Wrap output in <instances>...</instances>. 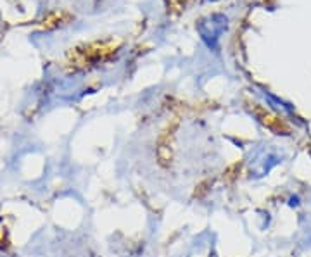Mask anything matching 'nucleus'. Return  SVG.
<instances>
[{"label":"nucleus","instance_id":"f03ea898","mask_svg":"<svg viewBox=\"0 0 311 257\" xmlns=\"http://www.w3.org/2000/svg\"><path fill=\"white\" fill-rule=\"evenodd\" d=\"M280 163V155L271 149H263L254 155V159L251 160L249 168H251L252 176L261 178L266 173H270V169L273 166H277Z\"/></svg>","mask_w":311,"mask_h":257},{"label":"nucleus","instance_id":"f257e3e1","mask_svg":"<svg viewBox=\"0 0 311 257\" xmlns=\"http://www.w3.org/2000/svg\"><path fill=\"white\" fill-rule=\"evenodd\" d=\"M227 23H229V19H227L223 14H211L197 23V31H199L203 42L209 47V49H216L221 33L225 31L227 26H229Z\"/></svg>","mask_w":311,"mask_h":257},{"label":"nucleus","instance_id":"7ed1b4c3","mask_svg":"<svg viewBox=\"0 0 311 257\" xmlns=\"http://www.w3.org/2000/svg\"><path fill=\"white\" fill-rule=\"evenodd\" d=\"M211 2H214V0H211Z\"/></svg>","mask_w":311,"mask_h":257}]
</instances>
